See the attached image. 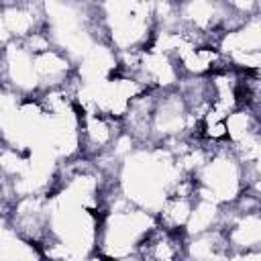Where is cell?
<instances>
[{"mask_svg":"<svg viewBox=\"0 0 261 261\" xmlns=\"http://www.w3.org/2000/svg\"><path fill=\"white\" fill-rule=\"evenodd\" d=\"M184 177L171 149L163 145H137L114 171V186L130 204L157 214L159 206Z\"/></svg>","mask_w":261,"mask_h":261,"instance_id":"obj_1","label":"cell"},{"mask_svg":"<svg viewBox=\"0 0 261 261\" xmlns=\"http://www.w3.org/2000/svg\"><path fill=\"white\" fill-rule=\"evenodd\" d=\"M155 226V214L124 200L114 181H110L104 192L96 253H100L108 261H124L128 257H137L141 241Z\"/></svg>","mask_w":261,"mask_h":261,"instance_id":"obj_2","label":"cell"},{"mask_svg":"<svg viewBox=\"0 0 261 261\" xmlns=\"http://www.w3.org/2000/svg\"><path fill=\"white\" fill-rule=\"evenodd\" d=\"M94 22L100 41L116 55L147 49L155 35L153 2H100L94 4Z\"/></svg>","mask_w":261,"mask_h":261,"instance_id":"obj_3","label":"cell"},{"mask_svg":"<svg viewBox=\"0 0 261 261\" xmlns=\"http://www.w3.org/2000/svg\"><path fill=\"white\" fill-rule=\"evenodd\" d=\"M192 177L196 184V196L222 208L232 206L247 192L245 169L226 143L210 145L204 163Z\"/></svg>","mask_w":261,"mask_h":261,"instance_id":"obj_4","label":"cell"},{"mask_svg":"<svg viewBox=\"0 0 261 261\" xmlns=\"http://www.w3.org/2000/svg\"><path fill=\"white\" fill-rule=\"evenodd\" d=\"M0 12L10 41H24L45 29V4L41 2H0Z\"/></svg>","mask_w":261,"mask_h":261,"instance_id":"obj_5","label":"cell"},{"mask_svg":"<svg viewBox=\"0 0 261 261\" xmlns=\"http://www.w3.org/2000/svg\"><path fill=\"white\" fill-rule=\"evenodd\" d=\"M139 261H184V234L155 226L137 249Z\"/></svg>","mask_w":261,"mask_h":261,"instance_id":"obj_6","label":"cell"}]
</instances>
